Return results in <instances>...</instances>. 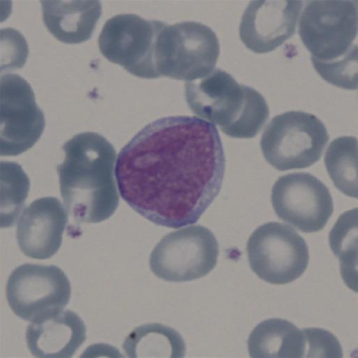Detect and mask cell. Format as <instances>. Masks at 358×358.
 <instances>
[{"mask_svg":"<svg viewBox=\"0 0 358 358\" xmlns=\"http://www.w3.org/2000/svg\"><path fill=\"white\" fill-rule=\"evenodd\" d=\"M225 157L216 127L196 117L157 119L120 151L115 177L122 199L153 223L197 222L219 193Z\"/></svg>","mask_w":358,"mask_h":358,"instance_id":"6da1fadb","label":"cell"},{"mask_svg":"<svg viewBox=\"0 0 358 358\" xmlns=\"http://www.w3.org/2000/svg\"><path fill=\"white\" fill-rule=\"evenodd\" d=\"M62 163L57 166L61 195L72 237L80 226L109 218L118 207L114 180L116 151L103 135L94 132L75 135L63 145Z\"/></svg>","mask_w":358,"mask_h":358,"instance_id":"7a4b0ae2","label":"cell"},{"mask_svg":"<svg viewBox=\"0 0 358 358\" xmlns=\"http://www.w3.org/2000/svg\"><path fill=\"white\" fill-rule=\"evenodd\" d=\"M187 104L197 116L218 125L228 136L254 137L269 116L268 105L255 89L240 84L226 71L215 68L185 84Z\"/></svg>","mask_w":358,"mask_h":358,"instance_id":"3957f363","label":"cell"},{"mask_svg":"<svg viewBox=\"0 0 358 358\" xmlns=\"http://www.w3.org/2000/svg\"><path fill=\"white\" fill-rule=\"evenodd\" d=\"M329 135L316 116L288 111L275 116L260 142L265 160L279 171L303 169L320 159Z\"/></svg>","mask_w":358,"mask_h":358,"instance_id":"277c9868","label":"cell"},{"mask_svg":"<svg viewBox=\"0 0 358 358\" xmlns=\"http://www.w3.org/2000/svg\"><path fill=\"white\" fill-rule=\"evenodd\" d=\"M220 45L215 32L196 22L165 24L157 41L160 77L193 81L215 69Z\"/></svg>","mask_w":358,"mask_h":358,"instance_id":"5b68a950","label":"cell"},{"mask_svg":"<svg viewBox=\"0 0 358 358\" xmlns=\"http://www.w3.org/2000/svg\"><path fill=\"white\" fill-rule=\"evenodd\" d=\"M165 24L134 14L114 15L102 29L98 40L99 50L107 60L136 77H160L157 41Z\"/></svg>","mask_w":358,"mask_h":358,"instance_id":"8992f818","label":"cell"},{"mask_svg":"<svg viewBox=\"0 0 358 358\" xmlns=\"http://www.w3.org/2000/svg\"><path fill=\"white\" fill-rule=\"evenodd\" d=\"M246 251L252 271L271 284H287L297 279L309 261L304 238L292 228L278 222H268L255 230Z\"/></svg>","mask_w":358,"mask_h":358,"instance_id":"52a82bcc","label":"cell"},{"mask_svg":"<svg viewBox=\"0 0 358 358\" xmlns=\"http://www.w3.org/2000/svg\"><path fill=\"white\" fill-rule=\"evenodd\" d=\"M218 244L202 225H191L165 235L150 254L149 266L159 278L184 282L200 278L216 265Z\"/></svg>","mask_w":358,"mask_h":358,"instance_id":"ba28073f","label":"cell"},{"mask_svg":"<svg viewBox=\"0 0 358 358\" xmlns=\"http://www.w3.org/2000/svg\"><path fill=\"white\" fill-rule=\"evenodd\" d=\"M357 1H310L300 16L299 35L320 61H333L347 54L357 44Z\"/></svg>","mask_w":358,"mask_h":358,"instance_id":"9c48e42d","label":"cell"},{"mask_svg":"<svg viewBox=\"0 0 358 358\" xmlns=\"http://www.w3.org/2000/svg\"><path fill=\"white\" fill-rule=\"evenodd\" d=\"M71 294L70 281L57 266L25 263L8 277L6 298L21 319L36 322L61 312Z\"/></svg>","mask_w":358,"mask_h":358,"instance_id":"30bf717a","label":"cell"},{"mask_svg":"<svg viewBox=\"0 0 358 358\" xmlns=\"http://www.w3.org/2000/svg\"><path fill=\"white\" fill-rule=\"evenodd\" d=\"M271 200L279 219L305 233L322 230L334 211L328 188L307 172L278 177L272 186Z\"/></svg>","mask_w":358,"mask_h":358,"instance_id":"8fae6325","label":"cell"},{"mask_svg":"<svg viewBox=\"0 0 358 358\" xmlns=\"http://www.w3.org/2000/svg\"><path fill=\"white\" fill-rule=\"evenodd\" d=\"M30 84L21 76L7 73L1 78V155L15 156L31 148L45 128Z\"/></svg>","mask_w":358,"mask_h":358,"instance_id":"7c38bea8","label":"cell"},{"mask_svg":"<svg viewBox=\"0 0 358 358\" xmlns=\"http://www.w3.org/2000/svg\"><path fill=\"white\" fill-rule=\"evenodd\" d=\"M301 1H253L245 9L239 36L255 53L274 51L292 36L296 30Z\"/></svg>","mask_w":358,"mask_h":358,"instance_id":"4fadbf2b","label":"cell"},{"mask_svg":"<svg viewBox=\"0 0 358 358\" xmlns=\"http://www.w3.org/2000/svg\"><path fill=\"white\" fill-rule=\"evenodd\" d=\"M68 218L57 197H44L31 202L17 223L16 238L22 252L38 260L52 257L61 246Z\"/></svg>","mask_w":358,"mask_h":358,"instance_id":"5bb4252c","label":"cell"},{"mask_svg":"<svg viewBox=\"0 0 358 358\" xmlns=\"http://www.w3.org/2000/svg\"><path fill=\"white\" fill-rule=\"evenodd\" d=\"M26 343L32 355L71 357L86 340V327L75 312L66 310L27 326Z\"/></svg>","mask_w":358,"mask_h":358,"instance_id":"9a60e30c","label":"cell"},{"mask_svg":"<svg viewBox=\"0 0 358 358\" xmlns=\"http://www.w3.org/2000/svg\"><path fill=\"white\" fill-rule=\"evenodd\" d=\"M44 24L59 41L83 43L91 38L102 13L98 1H41Z\"/></svg>","mask_w":358,"mask_h":358,"instance_id":"2e32d148","label":"cell"},{"mask_svg":"<svg viewBox=\"0 0 358 358\" xmlns=\"http://www.w3.org/2000/svg\"><path fill=\"white\" fill-rule=\"evenodd\" d=\"M306 346L303 329L280 318L262 321L248 339L251 357H304Z\"/></svg>","mask_w":358,"mask_h":358,"instance_id":"e0dca14e","label":"cell"},{"mask_svg":"<svg viewBox=\"0 0 358 358\" xmlns=\"http://www.w3.org/2000/svg\"><path fill=\"white\" fill-rule=\"evenodd\" d=\"M123 349L128 357H183L186 345L174 329L158 323L137 327L126 338Z\"/></svg>","mask_w":358,"mask_h":358,"instance_id":"ac0fdd59","label":"cell"},{"mask_svg":"<svg viewBox=\"0 0 358 358\" xmlns=\"http://www.w3.org/2000/svg\"><path fill=\"white\" fill-rule=\"evenodd\" d=\"M324 162L335 186L345 195L357 198V137L342 136L334 140L326 151Z\"/></svg>","mask_w":358,"mask_h":358,"instance_id":"d6986e66","label":"cell"},{"mask_svg":"<svg viewBox=\"0 0 358 358\" xmlns=\"http://www.w3.org/2000/svg\"><path fill=\"white\" fill-rule=\"evenodd\" d=\"M357 209L345 211L340 216L329 232V242L334 254L341 264V273L345 283L351 288L356 281Z\"/></svg>","mask_w":358,"mask_h":358,"instance_id":"ffe728a7","label":"cell"},{"mask_svg":"<svg viewBox=\"0 0 358 358\" xmlns=\"http://www.w3.org/2000/svg\"><path fill=\"white\" fill-rule=\"evenodd\" d=\"M1 227L14 225L24 206L30 181L20 165L1 162Z\"/></svg>","mask_w":358,"mask_h":358,"instance_id":"44dd1931","label":"cell"},{"mask_svg":"<svg viewBox=\"0 0 358 358\" xmlns=\"http://www.w3.org/2000/svg\"><path fill=\"white\" fill-rule=\"evenodd\" d=\"M311 59L315 70L325 81L345 89H357V46L333 61H320L313 57Z\"/></svg>","mask_w":358,"mask_h":358,"instance_id":"7402d4cb","label":"cell"},{"mask_svg":"<svg viewBox=\"0 0 358 358\" xmlns=\"http://www.w3.org/2000/svg\"><path fill=\"white\" fill-rule=\"evenodd\" d=\"M306 336V354L308 357H342V348L331 332L320 328L303 329Z\"/></svg>","mask_w":358,"mask_h":358,"instance_id":"603a6c76","label":"cell"}]
</instances>
